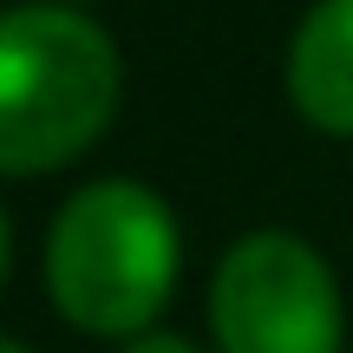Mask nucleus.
Here are the masks:
<instances>
[{
	"instance_id": "6e6552de",
	"label": "nucleus",
	"mask_w": 353,
	"mask_h": 353,
	"mask_svg": "<svg viewBox=\"0 0 353 353\" xmlns=\"http://www.w3.org/2000/svg\"><path fill=\"white\" fill-rule=\"evenodd\" d=\"M65 7H72V0H65Z\"/></svg>"
},
{
	"instance_id": "423d86ee",
	"label": "nucleus",
	"mask_w": 353,
	"mask_h": 353,
	"mask_svg": "<svg viewBox=\"0 0 353 353\" xmlns=\"http://www.w3.org/2000/svg\"><path fill=\"white\" fill-rule=\"evenodd\" d=\"M7 262H13V229H7V210H0V281H7Z\"/></svg>"
},
{
	"instance_id": "7ed1b4c3",
	"label": "nucleus",
	"mask_w": 353,
	"mask_h": 353,
	"mask_svg": "<svg viewBox=\"0 0 353 353\" xmlns=\"http://www.w3.org/2000/svg\"><path fill=\"white\" fill-rule=\"evenodd\" d=\"M210 334L223 353H341L347 307L327 255L294 229H249L216 262Z\"/></svg>"
},
{
	"instance_id": "f03ea898",
	"label": "nucleus",
	"mask_w": 353,
	"mask_h": 353,
	"mask_svg": "<svg viewBox=\"0 0 353 353\" xmlns=\"http://www.w3.org/2000/svg\"><path fill=\"white\" fill-rule=\"evenodd\" d=\"M125 59L112 33L65 0L0 13V176L72 164L112 125Z\"/></svg>"
},
{
	"instance_id": "0eeeda50",
	"label": "nucleus",
	"mask_w": 353,
	"mask_h": 353,
	"mask_svg": "<svg viewBox=\"0 0 353 353\" xmlns=\"http://www.w3.org/2000/svg\"><path fill=\"white\" fill-rule=\"evenodd\" d=\"M0 353H33V347H20V341H7V334H0Z\"/></svg>"
},
{
	"instance_id": "20e7f679",
	"label": "nucleus",
	"mask_w": 353,
	"mask_h": 353,
	"mask_svg": "<svg viewBox=\"0 0 353 353\" xmlns=\"http://www.w3.org/2000/svg\"><path fill=\"white\" fill-rule=\"evenodd\" d=\"M288 99L327 138H353V0H314L288 46Z\"/></svg>"
},
{
	"instance_id": "39448f33",
	"label": "nucleus",
	"mask_w": 353,
	"mask_h": 353,
	"mask_svg": "<svg viewBox=\"0 0 353 353\" xmlns=\"http://www.w3.org/2000/svg\"><path fill=\"white\" fill-rule=\"evenodd\" d=\"M125 353H203L196 341H183V334H131V341H125Z\"/></svg>"
},
{
	"instance_id": "f257e3e1",
	"label": "nucleus",
	"mask_w": 353,
	"mask_h": 353,
	"mask_svg": "<svg viewBox=\"0 0 353 353\" xmlns=\"http://www.w3.org/2000/svg\"><path fill=\"white\" fill-rule=\"evenodd\" d=\"M183 242L176 216L138 176H99L72 190L46 236V294L79 334H151L176 294Z\"/></svg>"
}]
</instances>
